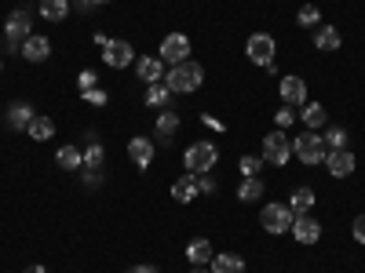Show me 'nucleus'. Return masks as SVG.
Segmentation results:
<instances>
[{
	"label": "nucleus",
	"instance_id": "f257e3e1",
	"mask_svg": "<svg viewBox=\"0 0 365 273\" xmlns=\"http://www.w3.org/2000/svg\"><path fill=\"white\" fill-rule=\"evenodd\" d=\"M201 80H205V70L197 66V63H179V66H172L168 73H165V87L172 91V95H190V91H197L201 87Z\"/></svg>",
	"mask_w": 365,
	"mask_h": 273
},
{
	"label": "nucleus",
	"instance_id": "f03ea898",
	"mask_svg": "<svg viewBox=\"0 0 365 273\" xmlns=\"http://www.w3.org/2000/svg\"><path fill=\"white\" fill-rule=\"evenodd\" d=\"M325 139L318 135V132H303L299 139H292V157H299L303 164H325Z\"/></svg>",
	"mask_w": 365,
	"mask_h": 273
},
{
	"label": "nucleus",
	"instance_id": "7ed1b4c3",
	"mask_svg": "<svg viewBox=\"0 0 365 273\" xmlns=\"http://www.w3.org/2000/svg\"><path fill=\"white\" fill-rule=\"evenodd\" d=\"M292 161V139L278 128L263 139V164H274V168H285Z\"/></svg>",
	"mask_w": 365,
	"mask_h": 273
},
{
	"label": "nucleus",
	"instance_id": "20e7f679",
	"mask_svg": "<svg viewBox=\"0 0 365 273\" xmlns=\"http://www.w3.org/2000/svg\"><path fill=\"white\" fill-rule=\"evenodd\" d=\"M216 161H220V149L212 142H194L187 149V171L190 175H208L212 168H216Z\"/></svg>",
	"mask_w": 365,
	"mask_h": 273
},
{
	"label": "nucleus",
	"instance_id": "39448f33",
	"mask_svg": "<svg viewBox=\"0 0 365 273\" xmlns=\"http://www.w3.org/2000/svg\"><path fill=\"white\" fill-rule=\"evenodd\" d=\"M292 219H296V211H292L289 204H267V208L259 211V223H263L267 233H285V230H292Z\"/></svg>",
	"mask_w": 365,
	"mask_h": 273
},
{
	"label": "nucleus",
	"instance_id": "423d86ee",
	"mask_svg": "<svg viewBox=\"0 0 365 273\" xmlns=\"http://www.w3.org/2000/svg\"><path fill=\"white\" fill-rule=\"evenodd\" d=\"M29 37H34V33H29V11H26V8L11 11L8 22H4V41H8V48L15 51V48H22Z\"/></svg>",
	"mask_w": 365,
	"mask_h": 273
},
{
	"label": "nucleus",
	"instance_id": "0eeeda50",
	"mask_svg": "<svg viewBox=\"0 0 365 273\" xmlns=\"http://www.w3.org/2000/svg\"><path fill=\"white\" fill-rule=\"evenodd\" d=\"M161 63H168V66H179V63H187L190 58V37L187 33H168L165 41H161Z\"/></svg>",
	"mask_w": 365,
	"mask_h": 273
},
{
	"label": "nucleus",
	"instance_id": "6e6552de",
	"mask_svg": "<svg viewBox=\"0 0 365 273\" xmlns=\"http://www.w3.org/2000/svg\"><path fill=\"white\" fill-rule=\"evenodd\" d=\"M245 51H249V58H252L256 66H274V51H278V44H274L270 33H252L249 44H245Z\"/></svg>",
	"mask_w": 365,
	"mask_h": 273
},
{
	"label": "nucleus",
	"instance_id": "1a4fd4ad",
	"mask_svg": "<svg viewBox=\"0 0 365 273\" xmlns=\"http://www.w3.org/2000/svg\"><path fill=\"white\" fill-rule=\"evenodd\" d=\"M103 63H106L110 70H125V66L135 63V48H132L128 41H110V44L103 48Z\"/></svg>",
	"mask_w": 365,
	"mask_h": 273
},
{
	"label": "nucleus",
	"instance_id": "9d476101",
	"mask_svg": "<svg viewBox=\"0 0 365 273\" xmlns=\"http://www.w3.org/2000/svg\"><path fill=\"white\" fill-rule=\"evenodd\" d=\"M299 245H318L322 240V223L314 219V215H307V211H303V215H296L292 219V230H289Z\"/></svg>",
	"mask_w": 365,
	"mask_h": 273
},
{
	"label": "nucleus",
	"instance_id": "9b49d317",
	"mask_svg": "<svg viewBox=\"0 0 365 273\" xmlns=\"http://www.w3.org/2000/svg\"><path fill=\"white\" fill-rule=\"evenodd\" d=\"M354 154H351V149H329V154H325V168H329V175L332 178H347L351 171H354Z\"/></svg>",
	"mask_w": 365,
	"mask_h": 273
},
{
	"label": "nucleus",
	"instance_id": "f8f14e48",
	"mask_svg": "<svg viewBox=\"0 0 365 273\" xmlns=\"http://www.w3.org/2000/svg\"><path fill=\"white\" fill-rule=\"evenodd\" d=\"M135 73H139V80L150 87V84H161L165 80V63L158 55H143V58H135Z\"/></svg>",
	"mask_w": 365,
	"mask_h": 273
},
{
	"label": "nucleus",
	"instance_id": "ddd939ff",
	"mask_svg": "<svg viewBox=\"0 0 365 273\" xmlns=\"http://www.w3.org/2000/svg\"><path fill=\"white\" fill-rule=\"evenodd\" d=\"M282 102L292 109H303L307 106V84L299 77H282Z\"/></svg>",
	"mask_w": 365,
	"mask_h": 273
},
{
	"label": "nucleus",
	"instance_id": "4468645a",
	"mask_svg": "<svg viewBox=\"0 0 365 273\" xmlns=\"http://www.w3.org/2000/svg\"><path fill=\"white\" fill-rule=\"evenodd\" d=\"M128 157L135 161V168H139V171H146L150 164H154V139L135 135V139L128 142Z\"/></svg>",
	"mask_w": 365,
	"mask_h": 273
},
{
	"label": "nucleus",
	"instance_id": "2eb2a0df",
	"mask_svg": "<svg viewBox=\"0 0 365 273\" xmlns=\"http://www.w3.org/2000/svg\"><path fill=\"white\" fill-rule=\"evenodd\" d=\"M34 117H37V109L29 106V102H11L8 113H4V120H8V128H11V132H26Z\"/></svg>",
	"mask_w": 365,
	"mask_h": 273
},
{
	"label": "nucleus",
	"instance_id": "dca6fc26",
	"mask_svg": "<svg viewBox=\"0 0 365 273\" xmlns=\"http://www.w3.org/2000/svg\"><path fill=\"white\" fill-rule=\"evenodd\" d=\"M19 55L26 58V63H44V58L51 55V41H48V37H29V41L19 48Z\"/></svg>",
	"mask_w": 365,
	"mask_h": 273
},
{
	"label": "nucleus",
	"instance_id": "f3484780",
	"mask_svg": "<svg viewBox=\"0 0 365 273\" xmlns=\"http://www.w3.org/2000/svg\"><path fill=\"white\" fill-rule=\"evenodd\" d=\"M340 44H344V37H340V29L336 26H318L314 29V48L318 51H340Z\"/></svg>",
	"mask_w": 365,
	"mask_h": 273
},
{
	"label": "nucleus",
	"instance_id": "a211bd4d",
	"mask_svg": "<svg viewBox=\"0 0 365 273\" xmlns=\"http://www.w3.org/2000/svg\"><path fill=\"white\" fill-rule=\"evenodd\" d=\"M212 255H216V252H212V240H208V237H194L190 245H187V259H190L194 266L212 262Z\"/></svg>",
	"mask_w": 365,
	"mask_h": 273
},
{
	"label": "nucleus",
	"instance_id": "6ab92c4d",
	"mask_svg": "<svg viewBox=\"0 0 365 273\" xmlns=\"http://www.w3.org/2000/svg\"><path fill=\"white\" fill-rule=\"evenodd\" d=\"M212 273H245V259L223 252V255H212Z\"/></svg>",
	"mask_w": 365,
	"mask_h": 273
},
{
	"label": "nucleus",
	"instance_id": "aec40b11",
	"mask_svg": "<svg viewBox=\"0 0 365 273\" xmlns=\"http://www.w3.org/2000/svg\"><path fill=\"white\" fill-rule=\"evenodd\" d=\"M263 193H267V186H263V178H259V175H249V178H241V186H237V197L245 200V204L259 200Z\"/></svg>",
	"mask_w": 365,
	"mask_h": 273
},
{
	"label": "nucleus",
	"instance_id": "412c9836",
	"mask_svg": "<svg viewBox=\"0 0 365 273\" xmlns=\"http://www.w3.org/2000/svg\"><path fill=\"white\" fill-rule=\"evenodd\" d=\"M154 132H158V139H161V142H168V139L179 132V113H175V109H161V113H158V128H154Z\"/></svg>",
	"mask_w": 365,
	"mask_h": 273
},
{
	"label": "nucleus",
	"instance_id": "4be33fe9",
	"mask_svg": "<svg viewBox=\"0 0 365 273\" xmlns=\"http://www.w3.org/2000/svg\"><path fill=\"white\" fill-rule=\"evenodd\" d=\"M66 15H70V0H41V18L66 22Z\"/></svg>",
	"mask_w": 365,
	"mask_h": 273
},
{
	"label": "nucleus",
	"instance_id": "5701e85b",
	"mask_svg": "<svg viewBox=\"0 0 365 273\" xmlns=\"http://www.w3.org/2000/svg\"><path fill=\"white\" fill-rule=\"evenodd\" d=\"M26 135L37 139V142H48L55 135V120L51 117H34V120H29V128H26Z\"/></svg>",
	"mask_w": 365,
	"mask_h": 273
},
{
	"label": "nucleus",
	"instance_id": "b1692460",
	"mask_svg": "<svg viewBox=\"0 0 365 273\" xmlns=\"http://www.w3.org/2000/svg\"><path fill=\"white\" fill-rule=\"evenodd\" d=\"M143 99H146V106H150V109H168L172 91H168V87H165V80H161V84H150Z\"/></svg>",
	"mask_w": 365,
	"mask_h": 273
},
{
	"label": "nucleus",
	"instance_id": "393cba45",
	"mask_svg": "<svg viewBox=\"0 0 365 273\" xmlns=\"http://www.w3.org/2000/svg\"><path fill=\"white\" fill-rule=\"evenodd\" d=\"M172 197H175L179 204H190V200L197 197V175H187V178H179L175 186H172Z\"/></svg>",
	"mask_w": 365,
	"mask_h": 273
},
{
	"label": "nucleus",
	"instance_id": "a878e982",
	"mask_svg": "<svg viewBox=\"0 0 365 273\" xmlns=\"http://www.w3.org/2000/svg\"><path fill=\"white\" fill-rule=\"evenodd\" d=\"M325 106L322 102H307L303 106V124H307V132H318V128H325Z\"/></svg>",
	"mask_w": 365,
	"mask_h": 273
},
{
	"label": "nucleus",
	"instance_id": "bb28decb",
	"mask_svg": "<svg viewBox=\"0 0 365 273\" xmlns=\"http://www.w3.org/2000/svg\"><path fill=\"white\" fill-rule=\"evenodd\" d=\"M55 161H58V168H66V171H77V168H84V154L77 146H63L55 154Z\"/></svg>",
	"mask_w": 365,
	"mask_h": 273
},
{
	"label": "nucleus",
	"instance_id": "cd10ccee",
	"mask_svg": "<svg viewBox=\"0 0 365 273\" xmlns=\"http://www.w3.org/2000/svg\"><path fill=\"white\" fill-rule=\"evenodd\" d=\"M289 208L296 211V215H303V211H311V208H314V190H311V186H299V190L292 193Z\"/></svg>",
	"mask_w": 365,
	"mask_h": 273
},
{
	"label": "nucleus",
	"instance_id": "c85d7f7f",
	"mask_svg": "<svg viewBox=\"0 0 365 273\" xmlns=\"http://www.w3.org/2000/svg\"><path fill=\"white\" fill-rule=\"evenodd\" d=\"M103 161H106V149L91 139L88 142V149H84V168H103Z\"/></svg>",
	"mask_w": 365,
	"mask_h": 273
},
{
	"label": "nucleus",
	"instance_id": "c756f323",
	"mask_svg": "<svg viewBox=\"0 0 365 273\" xmlns=\"http://www.w3.org/2000/svg\"><path fill=\"white\" fill-rule=\"evenodd\" d=\"M296 22L311 29V26H318V22H322V11H318L314 4H303V8H299V15H296Z\"/></svg>",
	"mask_w": 365,
	"mask_h": 273
},
{
	"label": "nucleus",
	"instance_id": "7c9ffc66",
	"mask_svg": "<svg viewBox=\"0 0 365 273\" xmlns=\"http://www.w3.org/2000/svg\"><path fill=\"white\" fill-rule=\"evenodd\" d=\"M325 146H329V149H347V132H344V128H329Z\"/></svg>",
	"mask_w": 365,
	"mask_h": 273
},
{
	"label": "nucleus",
	"instance_id": "2f4dec72",
	"mask_svg": "<svg viewBox=\"0 0 365 273\" xmlns=\"http://www.w3.org/2000/svg\"><path fill=\"white\" fill-rule=\"evenodd\" d=\"M237 168H241V175H259V168H263V157H241L237 161Z\"/></svg>",
	"mask_w": 365,
	"mask_h": 273
},
{
	"label": "nucleus",
	"instance_id": "473e14b6",
	"mask_svg": "<svg viewBox=\"0 0 365 273\" xmlns=\"http://www.w3.org/2000/svg\"><path fill=\"white\" fill-rule=\"evenodd\" d=\"M274 120H278V128L285 132V128H292V124H296V109H292V106H285V109L274 113Z\"/></svg>",
	"mask_w": 365,
	"mask_h": 273
},
{
	"label": "nucleus",
	"instance_id": "72a5a7b5",
	"mask_svg": "<svg viewBox=\"0 0 365 273\" xmlns=\"http://www.w3.org/2000/svg\"><path fill=\"white\" fill-rule=\"evenodd\" d=\"M84 102H88V106H106L110 95H106L103 87H91V91H84Z\"/></svg>",
	"mask_w": 365,
	"mask_h": 273
},
{
	"label": "nucleus",
	"instance_id": "f704fd0d",
	"mask_svg": "<svg viewBox=\"0 0 365 273\" xmlns=\"http://www.w3.org/2000/svg\"><path fill=\"white\" fill-rule=\"evenodd\" d=\"M77 87H81V95H84V91H91V87H99V77L91 73V70H84V73L77 77Z\"/></svg>",
	"mask_w": 365,
	"mask_h": 273
},
{
	"label": "nucleus",
	"instance_id": "c9c22d12",
	"mask_svg": "<svg viewBox=\"0 0 365 273\" xmlns=\"http://www.w3.org/2000/svg\"><path fill=\"white\" fill-rule=\"evenodd\" d=\"M197 193H216V178H212V175H197Z\"/></svg>",
	"mask_w": 365,
	"mask_h": 273
},
{
	"label": "nucleus",
	"instance_id": "e433bc0d",
	"mask_svg": "<svg viewBox=\"0 0 365 273\" xmlns=\"http://www.w3.org/2000/svg\"><path fill=\"white\" fill-rule=\"evenodd\" d=\"M201 124H208L212 132H227V124H223L220 117H212V113H201Z\"/></svg>",
	"mask_w": 365,
	"mask_h": 273
},
{
	"label": "nucleus",
	"instance_id": "4c0bfd02",
	"mask_svg": "<svg viewBox=\"0 0 365 273\" xmlns=\"http://www.w3.org/2000/svg\"><path fill=\"white\" fill-rule=\"evenodd\" d=\"M84 182H88V186H99V182H103L99 168H84Z\"/></svg>",
	"mask_w": 365,
	"mask_h": 273
},
{
	"label": "nucleus",
	"instance_id": "58836bf2",
	"mask_svg": "<svg viewBox=\"0 0 365 273\" xmlns=\"http://www.w3.org/2000/svg\"><path fill=\"white\" fill-rule=\"evenodd\" d=\"M354 240H358V245H365V215L354 219Z\"/></svg>",
	"mask_w": 365,
	"mask_h": 273
},
{
	"label": "nucleus",
	"instance_id": "ea45409f",
	"mask_svg": "<svg viewBox=\"0 0 365 273\" xmlns=\"http://www.w3.org/2000/svg\"><path fill=\"white\" fill-rule=\"evenodd\" d=\"M128 273H158V269H154V266H132Z\"/></svg>",
	"mask_w": 365,
	"mask_h": 273
},
{
	"label": "nucleus",
	"instance_id": "a19ab883",
	"mask_svg": "<svg viewBox=\"0 0 365 273\" xmlns=\"http://www.w3.org/2000/svg\"><path fill=\"white\" fill-rule=\"evenodd\" d=\"M26 273H48L44 266H26Z\"/></svg>",
	"mask_w": 365,
	"mask_h": 273
},
{
	"label": "nucleus",
	"instance_id": "79ce46f5",
	"mask_svg": "<svg viewBox=\"0 0 365 273\" xmlns=\"http://www.w3.org/2000/svg\"><path fill=\"white\" fill-rule=\"evenodd\" d=\"M190 273H212V269H205V266H194V269H190Z\"/></svg>",
	"mask_w": 365,
	"mask_h": 273
},
{
	"label": "nucleus",
	"instance_id": "37998d69",
	"mask_svg": "<svg viewBox=\"0 0 365 273\" xmlns=\"http://www.w3.org/2000/svg\"><path fill=\"white\" fill-rule=\"evenodd\" d=\"M91 4H110V0H91Z\"/></svg>",
	"mask_w": 365,
	"mask_h": 273
},
{
	"label": "nucleus",
	"instance_id": "c03bdc74",
	"mask_svg": "<svg viewBox=\"0 0 365 273\" xmlns=\"http://www.w3.org/2000/svg\"><path fill=\"white\" fill-rule=\"evenodd\" d=\"M0 70H4V63H0Z\"/></svg>",
	"mask_w": 365,
	"mask_h": 273
}]
</instances>
